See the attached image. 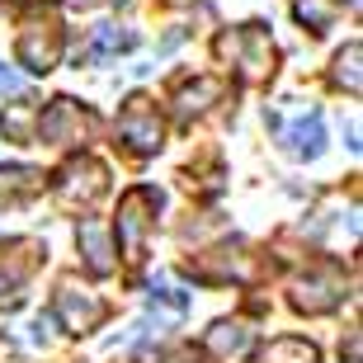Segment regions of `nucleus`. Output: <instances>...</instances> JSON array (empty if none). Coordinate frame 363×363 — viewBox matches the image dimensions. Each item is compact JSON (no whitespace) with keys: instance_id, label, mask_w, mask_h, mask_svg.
<instances>
[{"instance_id":"20e7f679","label":"nucleus","mask_w":363,"mask_h":363,"mask_svg":"<svg viewBox=\"0 0 363 363\" xmlns=\"http://www.w3.org/2000/svg\"><path fill=\"white\" fill-rule=\"evenodd\" d=\"M94 133V118L76 99H52L33 123V142H52V147H85Z\"/></svg>"},{"instance_id":"4be33fe9","label":"nucleus","mask_w":363,"mask_h":363,"mask_svg":"<svg viewBox=\"0 0 363 363\" xmlns=\"http://www.w3.org/2000/svg\"><path fill=\"white\" fill-rule=\"evenodd\" d=\"M0 90H19V76H14L5 62H0Z\"/></svg>"},{"instance_id":"6e6552de","label":"nucleus","mask_w":363,"mask_h":363,"mask_svg":"<svg viewBox=\"0 0 363 363\" xmlns=\"http://www.w3.org/2000/svg\"><path fill=\"white\" fill-rule=\"evenodd\" d=\"M52 316L62 325H67L71 335H90L94 325L104 321V302L90 293V288H81L76 279L57 283V302H52Z\"/></svg>"},{"instance_id":"5701e85b","label":"nucleus","mask_w":363,"mask_h":363,"mask_svg":"<svg viewBox=\"0 0 363 363\" xmlns=\"http://www.w3.org/2000/svg\"><path fill=\"white\" fill-rule=\"evenodd\" d=\"M67 10H94V5H104V0H62Z\"/></svg>"},{"instance_id":"dca6fc26","label":"nucleus","mask_w":363,"mask_h":363,"mask_svg":"<svg viewBox=\"0 0 363 363\" xmlns=\"http://www.w3.org/2000/svg\"><path fill=\"white\" fill-rule=\"evenodd\" d=\"M359 62H363V48H359V43H350V48H340V52H335V71H330L335 85H340V90H350L354 99H359V90H363Z\"/></svg>"},{"instance_id":"9b49d317","label":"nucleus","mask_w":363,"mask_h":363,"mask_svg":"<svg viewBox=\"0 0 363 363\" xmlns=\"http://www.w3.org/2000/svg\"><path fill=\"white\" fill-rule=\"evenodd\" d=\"M203 345H208L217 359L241 363L245 354H250V345H255V330H250L245 321H213V330L203 335Z\"/></svg>"},{"instance_id":"7ed1b4c3","label":"nucleus","mask_w":363,"mask_h":363,"mask_svg":"<svg viewBox=\"0 0 363 363\" xmlns=\"http://www.w3.org/2000/svg\"><path fill=\"white\" fill-rule=\"evenodd\" d=\"M62 43H67V33H62V24H57V14L52 10H33L24 19V28H19V62H24V71L48 76V71L62 62Z\"/></svg>"},{"instance_id":"aec40b11","label":"nucleus","mask_w":363,"mask_h":363,"mask_svg":"<svg viewBox=\"0 0 363 363\" xmlns=\"http://www.w3.org/2000/svg\"><path fill=\"white\" fill-rule=\"evenodd\" d=\"M161 363H203V354H199V350H194V345H175V350L165 354V359H161Z\"/></svg>"},{"instance_id":"f257e3e1","label":"nucleus","mask_w":363,"mask_h":363,"mask_svg":"<svg viewBox=\"0 0 363 363\" xmlns=\"http://www.w3.org/2000/svg\"><path fill=\"white\" fill-rule=\"evenodd\" d=\"M156 208H161V194L151 184H137L123 194L118 203V245L128 264H142V250H147V236L156 227Z\"/></svg>"},{"instance_id":"4468645a","label":"nucleus","mask_w":363,"mask_h":363,"mask_svg":"<svg viewBox=\"0 0 363 363\" xmlns=\"http://www.w3.org/2000/svg\"><path fill=\"white\" fill-rule=\"evenodd\" d=\"M43 175L38 170H28V165H10V170H0V208H14V203H24L28 194H38Z\"/></svg>"},{"instance_id":"9d476101","label":"nucleus","mask_w":363,"mask_h":363,"mask_svg":"<svg viewBox=\"0 0 363 363\" xmlns=\"http://www.w3.org/2000/svg\"><path fill=\"white\" fill-rule=\"evenodd\" d=\"M76 245H81L85 274H94V279H108V274H113V241H108V222H99V217H81V222H76Z\"/></svg>"},{"instance_id":"412c9836","label":"nucleus","mask_w":363,"mask_h":363,"mask_svg":"<svg viewBox=\"0 0 363 363\" xmlns=\"http://www.w3.org/2000/svg\"><path fill=\"white\" fill-rule=\"evenodd\" d=\"M33 345H52V316H38L33 321Z\"/></svg>"},{"instance_id":"6ab92c4d","label":"nucleus","mask_w":363,"mask_h":363,"mask_svg":"<svg viewBox=\"0 0 363 363\" xmlns=\"http://www.w3.org/2000/svg\"><path fill=\"white\" fill-rule=\"evenodd\" d=\"M151 311H165V321H179V316L189 311V293L161 283V288H151Z\"/></svg>"},{"instance_id":"39448f33","label":"nucleus","mask_w":363,"mask_h":363,"mask_svg":"<svg viewBox=\"0 0 363 363\" xmlns=\"http://www.w3.org/2000/svg\"><path fill=\"white\" fill-rule=\"evenodd\" d=\"M104 189H108V170L94 156H76V161H67L62 170H57V203L62 208H90L94 199H104Z\"/></svg>"},{"instance_id":"a211bd4d","label":"nucleus","mask_w":363,"mask_h":363,"mask_svg":"<svg viewBox=\"0 0 363 363\" xmlns=\"http://www.w3.org/2000/svg\"><path fill=\"white\" fill-rule=\"evenodd\" d=\"M335 10H340L335 0H297L293 19H297V24H307L311 33H325V28L335 24Z\"/></svg>"},{"instance_id":"f8f14e48","label":"nucleus","mask_w":363,"mask_h":363,"mask_svg":"<svg viewBox=\"0 0 363 363\" xmlns=\"http://www.w3.org/2000/svg\"><path fill=\"white\" fill-rule=\"evenodd\" d=\"M222 90H227V85L213 81V76H194V81H184L175 90V118H199V113H208V108L222 99Z\"/></svg>"},{"instance_id":"f3484780","label":"nucleus","mask_w":363,"mask_h":363,"mask_svg":"<svg viewBox=\"0 0 363 363\" xmlns=\"http://www.w3.org/2000/svg\"><path fill=\"white\" fill-rule=\"evenodd\" d=\"M33 123H38V108L33 104H10L0 113V133L10 142H33Z\"/></svg>"},{"instance_id":"0eeeda50","label":"nucleus","mask_w":363,"mask_h":363,"mask_svg":"<svg viewBox=\"0 0 363 363\" xmlns=\"http://www.w3.org/2000/svg\"><path fill=\"white\" fill-rule=\"evenodd\" d=\"M345 293H350L345 274L335 264H325V269H311L293 283V307L307 311V316H321V311H335L345 302Z\"/></svg>"},{"instance_id":"1a4fd4ad","label":"nucleus","mask_w":363,"mask_h":363,"mask_svg":"<svg viewBox=\"0 0 363 363\" xmlns=\"http://www.w3.org/2000/svg\"><path fill=\"white\" fill-rule=\"evenodd\" d=\"M274 133H279V142H283V151L288 156H297V161H316L325 151V123H321V113L316 108H307V113H297L293 123H283L279 113H274Z\"/></svg>"},{"instance_id":"f03ea898","label":"nucleus","mask_w":363,"mask_h":363,"mask_svg":"<svg viewBox=\"0 0 363 363\" xmlns=\"http://www.w3.org/2000/svg\"><path fill=\"white\" fill-rule=\"evenodd\" d=\"M217 48H222V52L236 62V71H241L245 85H259V81H269V76H274V62H279V52H274V38H269V28H264V24L236 28V33H227Z\"/></svg>"},{"instance_id":"2eb2a0df","label":"nucleus","mask_w":363,"mask_h":363,"mask_svg":"<svg viewBox=\"0 0 363 363\" xmlns=\"http://www.w3.org/2000/svg\"><path fill=\"white\" fill-rule=\"evenodd\" d=\"M264 363H321V350L311 340H297V335H283L264 350Z\"/></svg>"},{"instance_id":"423d86ee","label":"nucleus","mask_w":363,"mask_h":363,"mask_svg":"<svg viewBox=\"0 0 363 363\" xmlns=\"http://www.w3.org/2000/svg\"><path fill=\"white\" fill-rule=\"evenodd\" d=\"M118 137L128 142V151H137V156H156V151L165 147V123H161V113H156V104H151L147 94H133V99L123 104Z\"/></svg>"},{"instance_id":"ddd939ff","label":"nucleus","mask_w":363,"mask_h":363,"mask_svg":"<svg viewBox=\"0 0 363 363\" xmlns=\"http://www.w3.org/2000/svg\"><path fill=\"white\" fill-rule=\"evenodd\" d=\"M133 48H137V33H133V28L99 24V28H94V38H90V62H108V57L133 52Z\"/></svg>"}]
</instances>
